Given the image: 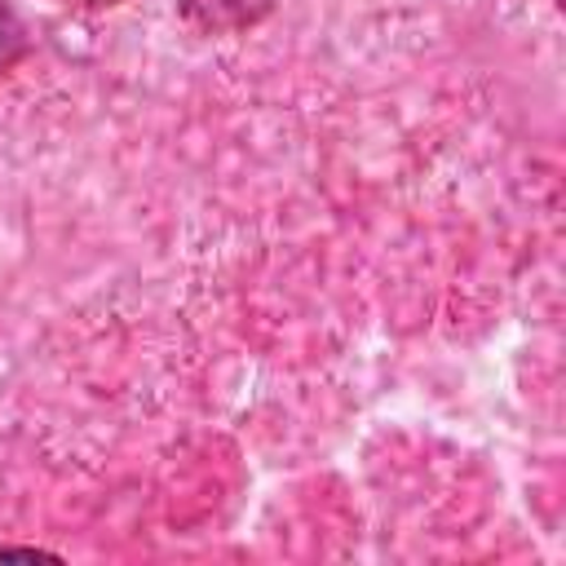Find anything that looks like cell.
I'll return each instance as SVG.
<instances>
[{"instance_id":"6da1fadb","label":"cell","mask_w":566,"mask_h":566,"mask_svg":"<svg viewBox=\"0 0 566 566\" xmlns=\"http://www.w3.org/2000/svg\"><path fill=\"white\" fill-rule=\"evenodd\" d=\"M274 0H181L186 18L208 35H239L270 13Z\"/></svg>"},{"instance_id":"7a4b0ae2","label":"cell","mask_w":566,"mask_h":566,"mask_svg":"<svg viewBox=\"0 0 566 566\" xmlns=\"http://www.w3.org/2000/svg\"><path fill=\"white\" fill-rule=\"evenodd\" d=\"M18 53H22V27H18V18L0 4V71L13 66Z\"/></svg>"},{"instance_id":"3957f363","label":"cell","mask_w":566,"mask_h":566,"mask_svg":"<svg viewBox=\"0 0 566 566\" xmlns=\"http://www.w3.org/2000/svg\"><path fill=\"white\" fill-rule=\"evenodd\" d=\"M75 4H84V9H102V4H119V0H75Z\"/></svg>"}]
</instances>
